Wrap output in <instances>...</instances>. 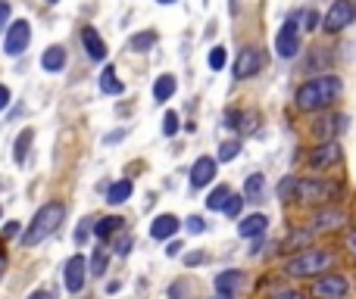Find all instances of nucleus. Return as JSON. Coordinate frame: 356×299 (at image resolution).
<instances>
[{
  "instance_id": "obj_6",
  "label": "nucleus",
  "mask_w": 356,
  "mask_h": 299,
  "mask_svg": "<svg viewBox=\"0 0 356 299\" xmlns=\"http://www.w3.org/2000/svg\"><path fill=\"white\" fill-rule=\"evenodd\" d=\"M275 50L282 60H291V56L300 53V31H297V16H288V22L282 25L275 37Z\"/></svg>"
},
{
  "instance_id": "obj_49",
  "label": "nucleus",
  "mask_w": 356,
  "mask_h": 299,
  "mask_svg": "<svg viewBox=\"0 0 356 299\" xmlns=\"http://www.w3.org/2000/svg\"><path fill=\"white\" fill-rule=\"evenodd\" d=\"M216 299H232V293H216Z\"/></svg>"
},
{
  "instance_id": "obj_50",
  "label": "nucleus",
  "mask_w": 356,
  "mask_h": 299,
  "mask_svg": "<svg viewBox=\"0 0 356 299\" xmlns=\"http://www.w3.org/2000/svg\"><path fill=\"white\" fill-rule=\"evenodd\" d=\"M160 3H175V0H160Z\"/></svg>"
},
{
  "instance_id": "obj_13",
  "label": "nucleus",
  "mask_w": 356,
  "mask_h": 299,
  "mask_svg": "<svg viewBox=\"0 0 356 299\" xmlns=\"http://www.w3.org/2000/svg\"><path fill=\"white\" fill-rule=\"evenodd\" d=\"M347 221V212L341 209H325V212H316L313 221H309V231H338Z\"/></svg>"
},
{
  "instance_id": "obj_8",
  "label": "nucleus",
  "mask_w": 356,
  "mask_h": 299,
  "mask_svg": "<svg viewBox=\"0 0 356 299\" xmlns=\"http://www.w3.org/2000/svg\"><path fill=\"white\" fill-rule=\"evenodd\" d=\"M85 281H88V259L81 253H75L66 262V268H63V284H66L69 293H79L85 287Z\"/></svg>"
},
{
  "instance_id": "obj_28",
  "label": "nucleus",
  "mask_w": 356,
  "mask_h": 299,
  "mask_svg": "<svg viewBox=\"0 0 356 299\" xmlns=\"http://www.w3.org/2000/svg\"><path fill=\"white\" fill-rule=\"evenodd\" d=\"M106 271V250H94V259H91V275H104Z\"/></svg>"
},
{
  "instance_id": "obj_51",
  "label": "nucleus",
  "mask_w": 356,
  "mask_h": 299,
  "mask_svg": "<svg viewBox=\"0 0 356 299\" xmlns=\"http://www.w3.org/2000/svg\"><path fill=\"white\" fill-rule=\"evenodd\" d=\"M47 3H56V0H47Z\"/></svg>"
},
{
  "instance_id": "obj_19",
  "label": "nucleus",
  "mask_w": 356,
  "mask_h": 299,
  "mask_svg": "<svg viewBox=\"0 0 356 299\" xmlns=\"http://www.w3.org/2000/svg\"><path fill=\"white\" fill-rule=\"evenodd\" d=\"M266 190V178L263 175H250L244 181V203H259Z\"/></svg>"
},
{
  "instance_id": "obj_9",
  "label": "nucleus",
  "mask_w": 356,
  "mask_h": 299,
  "mask_svg": "<svg viewBox=\"0 0 356 299\" xmlns=\"http://www.w3.org/2000/svg\"><path fill=\"white\" fill-rule=\"evenodd\" d=\"M316 299H344L347 296V277L344 275H325L313 284Z\"/></svg>"
},
{
  "instance_id": "obj_24",
  "label": "nucleus",
  "mask_w": 356,
  "mask_h": 299,
  "mask_svg": "<svg viewBox=\"0 0 356 299\" xmlns=\"http://www.w3.org/2000/svg\"><path fill=\"white\" fill-rule=\"evenodd\" d=\"M172 94H175V78L172 75H160V78L154 81V97L163 103V100H169Z\"/></svg>"
},
{
  "instance_id": "obj_47",
  "label": "nucleus",
  "mask_w": 356,
  "mask_h": 299,
  "mask_svg": "<svg viewBox=\"0 0 356 299\" xmlns=\"http://www.w3.org/2000/svg\"><path fill=\"white\" fill-rule=\"evenodd\" d=\"M122 135H125V131H116V135H106L104 141H106V144H113V141H122Z\"/></svg>"
},
{
  "instance_id": "obj_45",
  "label": "nucleus",
  "mask_w": 356,
  "mask_h": 299,
  "mask_svg": "<svg viewBox=\"0 0 356 299\" xmlns=\"http://www.w3.org/2000/svg\"><path fill=\"white\" fill-rule=\"evenodd\" d=\"M169 256H178V253H181V244H175V240H172V244H169Z\"/></svg>"
},
{
  "instance_id": "obj_43",
  "label": "nucleus",
  "mask_w": 356,
  "mask_h": 299,
  "mask_svg": "<svg viewBox=\"0 0 356 299\" xmlns=\"http://www.w3.org/2000/svg\"><path fill=\"white\" fill-rule=\"evenodd\" d=\"M29 299H54V293H47V290H35Z\"/></svg>"
},
{
  "instance_id": "obj_25",
  "label": "nucleus",
  "mask_w": 356,
  "mask_h": 299,
  "mask_svg": "<svg viewBox=\"0 0 356 299\" xmlns=\"http://www.w3.org/2000/svg\"><path fill=\"white\" fill-rule=\"evenodd\" d=\"M31 137H35V131L31 128H25L22 135L16 137V147H13V159H16L19 165L25 162V156H29V147H31Z\"/></svg>"
},
{
  "instance_id": "obj_5",
  "label": "nucleus",
  "mask_w": 356,
  "mask_h": 299,
  "mask_svg": "<svg viewBox=\"0 0 356 299\" xmlns=\"http://www.w3.org/2000/svg\"><path fill=\"white\" fill-rule=\"evenodd\" d=\"M353 19H356V6H353V0H334L332 3V10L325 12V31H332V35H338V31H344L347 25H353Z\"/></svg>"
},
{
  "instance_id": "obj_23",
  "label": "nucleus",
  "mask_w": 356,
  "mask_h": 299,
  "mask_svg": "<svg viewBox=\"0 0 356 299\" xmlns=\"http://www.w3.org/2000/svg\"><path fill=\"white\" fill-rule=\"evenodd\" d=\"M100 91L104 94H122L125 91V85L116 78V69L113 66H106L104 72H100Z\"/></svg>"
},
{
  "instance_id": "obj_31",
  "label": "nucleus",
  "mask_w": 356,
  "mask_h": 299,
  "mask_svg": "<svg viewBox=\"0 0 356 299\" xmlns=\"http://www.w3.org/2000/svg\"><path fill=\"white\" fill-rule=\"evenodd\" d=\"M238 150H241V144H238V141H225V144L219 147V159H222V162H228V159L238 156Z\"/></svg>"
},
{
  "instance_id": "obj_37",
  "label": "nucleus",
  "mask_w": 356,
  "mask_h": 299,
  "mask_svg": "<svg viewBox=\"0 0 356 299\" xmlns=\"http://www.w3.org/2000/svg\"><path fill=\"white\" fill-rule=\"evenodd\" d=\"M184 262L188 265H203L207 262V256H203V253H191V256H184Z\"/></svg>"
},
{
  "instance_id": "obj_29",
  "label": "nucleus",
  "mask_w": 356,
  "mask_h": 299,
  "mask_svg": "<svg viewBox=\"0 0 356 299\" xmlns=\"http://www.w3.org/2000/svg\"><path fill=\"white\" fill-rule=\"evenodd\" d=\"M241 209H244V196H228V203H225V209H222V212L232 215V219H238Z\"/></svg>"
},
{
  "instance_id": "obj_46",
  "label": "nucleus",
  "mask_w": 356,
  "mask_h": 299,
  "mask_svg": "<svg viewBox=\"0 0 356 299\" xmlns=\"http://www.w3.org/2000/svg\"><path fill=\"white\" fill-rule=\"evenodd\" d=\"M275 299H300V293H294V290H288V293H275Z\"/></svg>"
},
{
  "instance_id": "obj_26",
  "label": "nucleus",
  "mask_w": 356,
  "mask_h": 299,
  "mask_svg": "<svg viewBox=\"0 0 356 299\" xmlns=\"http://www.w3.org/2000/svg\"><path fill=\"white\" fill-rule=\"evenodd\" d=\"M156 44V31H141V35L131 37V50L135 53H144V50H150Z\"/></svg>"
},
{
  "instance_id": "obj_27",
  "label": "nucleus",
  "mask_w": 356,
  "mask_h": 299,
  "mask_svg": "<svg viewBox=\"0 0 356 299\" xmlns=\"http://www.w3.org/2000/svg\"><path fill=\"white\" fill-rule=\"evenodd\" d=\"M207 62H209V69H213V72H219V69H225V47H213V50H209Z\"/></svg>"
},
{
  "instance_id": "obj_14",
  "label": "nucleus",
  "mask_w": 356,
  "mask_h": 299,
  "mask_svg": "<svg viewBox=\"0 0 356 299\" xmlns=\"http://www.w3.org/2000/svg\"><path fill=\"white\" fill-rule=\"evenodd\" d=\"M81 44H85V53L91 56V60H104L106 56V44H104V37L97 35L94 25H85V28H81Z\"/></svg>"
},
{
  "instance_id": "obj_12",
  "label": "nucleus",
  "mask_w": 356,
  "mask_h": 299,
  "mask_svg": "<svg viewBox=\"0 0 356 299\" xmlns=\"http://www.w3.org/2000/svg\"><path fill=\"white\" fill-rule=\"evenodd\" d=\"M213 175H216V159L200 156L191 165V187H207V184H213Z\"/></svg>"
},
{
  "instance_id": "obj_10",
  "label": "nucleus",
  "mask_w": 356,
  "mask_h": 299,
  "mask_svg": "<svg viewBox=\"0 0 356 299\" xmlns=\"http://www.w3.org/2000/svg\"><path fill=\"white\" fill-rule=\"evenodd\" d=\"M263 62L266 60L257 47H244L238 53V62H234V75H238V78H253V75L263 69Z\"/></svg>"
},
{
  "instance_id": "obj_33",
  "label": "nucleus",
  "mask_w": 356,
  "mask_h": 299,
  "mask_svg": "<svg viewBox=\"0 0 356 299\" xmlns=\"http://www.w3.org/2000/svg\"><path fill=\"white\" fill-rule=\"evenodd\" d=\"M188 231L191 234H203V231H207V225H203L200 215H191V219H188Z\"/></svg>"
},
{
  "instance_id": "obj_41",
  "label": "nucleus",
  "mask_w": 356,
  "mask_h": 299,
  "mask_svg": "<svg viewBox=\"0 0 356 299\" xmlns=\"http://www.w3.org/2000/svg\"><path fill=\"white\" fill-rule=\"evenodd\" d=\"M169 296H172V299H181V296H184V284H172V287H169Z\"/></svg>"
},
{
  "instance_id": "obj_17",
  "label": "nucleus",
  "mask_w": 356,
  "mask_h": 299,
  "mask_svg": "<svg viewBox=\"0 0 356 299\" xmlns=\"http://www.w3.org/2000/svg\"><path fill=\"white\" fill-rule=\"evenodd\" d=\"M41 66L47 69V72H60V69L66 66V50H63L60 44L47 47V50H44V56H41Z\"/></svg>"
},
{
  "instance_id": "obj_48",
  "label": "nucleus",
  "mask_w": 356,
  "mask_h": 299,
  "mask_svg": "<svg viewBox=\"0 0 356 299\" xmlns=\"http://www.w3.org/2000/svg\"><path fill=\"white\" fill-rule=\"evenodd\" d=\"M3 268H6V256L0 253V275H3Z\"/></svg>"
},
{
  "instance_id": "obj_16",
  "label": "nucleus",
  "mask_w": 356,
  "mask_h": 299,
  "mask_svg": "<svg viewBox=\"0 0 356 299\" xmlns=\"http://www.w3.org/2000/svg\"><path fill=\"white\" fill-rule=\"evenodd\" d=\"M241 284H244V275L228 268V271H222V275H216V293H234Z\"/></svg>"
},
{
  "instance_id": "obj_11",
  "label": "nucleus",
  "mask_w": 356,
  "mask_h": 299,
  "mask_svg": "<svg viewBox=\"0 0 356 299\" xmlns=\"http://www.w3.org/2000/svg\"><path fill=\"white\" fill-rule=\"evenodd\" d=\"M309 169H332V165L341 162V147L334 141H325L322 147H316L313 153H309Z\"/></svg>"
},
{
  "instance_id": "obj_42",
  "label": "nucleus",
  "mask_w": 356,
  "mask_h": 299,
  "mask_svg": "<svg viewBox=\"0 0 356 299\" xmlns=\"http://www.w3.org/2000/svg\"><path fill=\"white\" fill-rule=\"evenodd\" d=\"M88 225H91V221H81V228H79V231H75V240H79V244H85V234H88Z\"/></svg>"
},
{
  "instance_id": "obj_2",
  "label": "nucleus",
  "mask_w": 356,
  "mask_h": 299,
  "mask_svg": "<svg viewBox=\"0 0 356 299\" xmlns=\"http://www.w3.org/2000/svg\"><path fill=\"white\" fill-rule=\"evenodd\" d=\"M63 219H66V206H63V203H56V200L44 203L35 212V219L29 221V228L22 231V246H38L41 240H47L50 234L63 225Z\"/></svg>"
},
{
  "instance_id": "obj_21",
  "label": "nucleus",
  "mask_w": 356,
  "mask_h": 299,
  "mask_svg": "<svg viewBox=\"0 0 356 299\" xmlns=\"http://www.w3.org/2000/svg\"><path fill=\"white\" fill-rule=\"evenodd\" d=\"M122 225H125V221L119 219V215H110V219H100L97 225H94V234H97L100 240H110L113 234L122 231Z\"/></svg>"
},
{
  "instance_id": "obj_15",
  "label": "nucleus",
  "mask_w": 356,
  "mask_h": 299,
  "mask_svg": "<svg viewBox=\"0 0 356 299\" xmlns=\"http://www.w3.org/2000/svg\"><path fill=\"white\" fill-rule=\"evenodd\" d=\"M178 228H181V225H178L175 215H156L154 225H150V237H154V240H169Z\"/></svg>"
},
{
  "instance_id": "obj_32",
  "label": "nucleus",
  "mask_w": 356,
  "mask_h": 299,
  "mask_svg": "<svg viewBox=\"0 0 356 299\" xmlns=\"http://www.w3.org/2000/svg\"><path fill=\"white\" fill-rule=\"evenodd\" d=\"M294 187H297V178H284V181L278 184V196H282V200H288V196L294 194Z\"/></svg>"
},
{
  "instance_id": "obj_34",
  "label": "nucleus",
  "mask_w": 356,
  "mask_h": 299,
  "mask_svg": "<svg viewBox=\"0 0 356 299\" xmlns=\"http://www.w3.org/2000/svg\"><path fill=\"white\" fill-rule=\"evenodd\" d=\"M129 250H131V237H125V234H122V237L116 240V253H119V256H129Z\"/></svg>"
},
{
  "instance_id": "obj_35",
  "label": "nucleus",
  "mask_w": 356,
  "mask_h": 299,
  "mask_svg": "<svg viewBox=\"0 0 356 299\" xmlns=\"http://www.w3.org/2000/svg\"><path fill=\"white\" fill-rule=\"evenodd\" d=\"M313 28H319V12L309 10L307 12V31H313Z\"/></svg>"
},
{
  "instance_id": "obj_44",
  "label": "nucleus",
  "mask_w": 356,
  "mask_h": 299,
  "mask_svg": "<svg viewBox=\"0 0 356 299\" xmlns=\"http://www.w3.org/2000/svg\"><path fill=\"white\" fill-rule=\"evenodd\" d=\"M347 250H350V253H353V256H356V231L350 234V237H347Z\"/></svg>"
},
{
  "instance_id": "obj_4",
  "label": "nucleus",
  "mask_w": 356,
  "mask_h": 299,
  "mask_svg": "<svg viewBox=\"0 0 356 299\" xmlns=\"http://www.w3.org/2000/svg\"><path fill=\"white\" fill-rule=\"evenodd\" d=\"M297 200L300 203H328L338 196V184L334 181H313V178H307V181H297L294 187Z\"/></svg>"
},
{
  "instance_id": "obj_20",
  "label": "nucleus",
  "mask_w": 356,
  "mask_h": 299,
  "mask_svg": "<svg viewBox=\"0 0 356 299\" xmlns=\"http://www.w3.org/2000/svg\"><path fill=\"white\" fill-rule=\"evenodd\" d=\"M228 196H232V187H228V184L213 187V190H209V196H207V209H209V212H222V209H225V203H228Z\"/></svg>"
},
{
  "instance_id": "obj_1",
  "label": "nucleus",
  "mask_w": 356,
  "mask_h": 299,
  "mask_svg": "<svg viewBox=\"0 0 356 299\" xmlns=\"http://www.w3.org/2000/svg\"><path fill=\"white\" fill-rule=\"evenodd\" d=\"M341 91H344V85H341L338 75H319V78L297 87L294 103L300 112H319V110H325V106H332Z\"/></svg>"
},
{
  "instance_id": "obj_22",
  "label": "nucleus",
  "mask_w": 356,
  "mask_h": 299,
  "mask_svg": "<svg viewBox=\"0 0 356 299\" xmlns=\"http://www.w3.org/2000/svg\"><path fill=\"white\" fill-rule=\"evenodd\" d=\"M129 196H131V181H129V178L116 181L110 190H106V203H110V206H119V203H125Z\"/></svg>"
},
{
  "instance_id": "obj_39",
  "label": "nucleus",
  "mask_w": 356,
  "mask_h": 299,
  "mask_svg": "<svg viewBox=\"0 0 356 299\" xmlns=\"http://www.w3.org/2000/svg\"><path fill=\"white\" fill-rule=\"evenodd\" d=\"M6 106H10V87L0 85V110H6Z\"/></svg>"
},
{
  "instance_id": "obj_30",
  "label": "nucleus",
  "mask_w": 356,
  "mask_h": 299,
  "mask_svg": "<svg viewBox=\"0 0 356 299\" xmlns=\"http://www.w3.org/2000/svg\"><path fill=\"white\" fill-rule=\"evenodd\" d=\"M163 135L166 137L178 135V112H166V119H163Z\"/></svg>"
},
{
  "instance_id": "obj_36",
  "label": "nucleus",
  "mask_w": 356,
  "mask_h": 299,
  "mask_svg": "<svg viewBox=\"0 0 356 299\" xmlns=\"http://www.w3.org/2000/svg\"><path fill=\"white\" fill-rule=\"evenodd\" d=\"M257 122H259L257 112H247V116H244V131H253V128H257Z\"/></svg>"
},
{
  "instance_id": "obj_38",
  "label": "nucleus",
  "mask_w": 356,
  "mask_h": 299,
  "mask_svg": "<svg viewBox=\"0 0 356 299\" xmlns=\"http://www.w3.org/2000/svg\"><path fill=\"white\" fill-rule=\"evenodd\" d=\"M6 19H10V3H6V0H0V28L6 25Z\"/></svg>"
},
{
  "instance_id": "obj_7",
  "label": "nucleus",
  "mask_w": 356,
  "mask_h": 299,
  "mask_svg": "<svg viewBox=\"0 0 356 299\" xmlns=\"http://www.w3.org/2000/svg\"><path fill=\"white\" fill-rule=\"evenodd\" d=\"M31 41V25L25 22V19H16V22L6 28V37H3V50L10 56H19L25 53V47H29Z\"/></svg>"
},
{
  "instance_id": "obj_3",
  "label": "nucleus",
  "mask_w": 356,
  "mask_h": 299,
  "mask_svg": "<svg viewBox=\"0 0 356 299\" xmlns=\"http://www.w3.org/2000/svg\"><path fill=\"white\" fill-rule=\"evenodd\" d=\"M334 265V253L332 250H303L300 256L288 259V275L291 277H313V275H322L325 268H332Z\"/></svg>"
},
{
  "instance_id": "obj_18",
  "label": "nucleus",
  "mask_w": 356,
  "mask_h": 299,
  "mask_svg": "<svg viewBox=\"0 0 356 299\" xmlns=\"http://www.w3.org/2000/svg\"><path fill=\"white\" fill-rule=\"evenodd\" d=\"M266 225H269L266 215H247V219L238 225V234L241 237H259V234L266 231Z\"/></svg>"
},
{
  "instance_id": "obj_40",
  "label": "nucleus",
  "mask_w": 356,
  "mask_h": 299,
  "mask_svg": "<svg viewBox=\"0 0 356 299\" xmlns=\"http://www.w3.org/2000/svg\"><path fill=\"white\" fill-rule=\"evenodd\" d=\"M19 234V221H10V225L3 228V237H16Z\"/></svg>"
}]
</instances>
